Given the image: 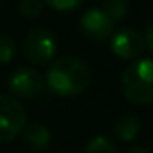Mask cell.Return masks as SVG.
Returning <instances> with one entry per match:
<instances>
[{"label": "cell", "mask_w": 153, "mask_h": 153, "mask_svg": "<svg viewBox=\"0 0 153 153\" xmlns=\"http://www.w3.org/2000/svg\"><path fill=\"white\" fill-rule=\"evenodd\" d=\"M126 153H150V152H148V150H144V148H141V146H134V148L126 150Z\"/></svg>", "instance_id": "2e32d148"}, {"label": "cell", "mask_w": 153, "mask_h": 153, "mask_svg": "<svg viewBox=\"0 0 153 153\" xmlns=\"http://www.w3.org/2000/svg\"><path fill=\"white\" fill-rule=\"evenodd\" d=\"M16 41L11 36H0V62H11L16 55Z\"/></svg>", "instance_id": "4fadbf2b"}, {"label": "cell", "mask_w": 153, "mask_h": 153, "mask_svg": "<svg viewBox=\"0 0 153 153\" xmlns=\"http://www.w3.org/2000/svg\"><path fill=\"white\" fill-rule=\"evenodd\" d=\"M152 4H153V0H152Z\"/></svg>", "instance_id": "e0dca14e"}, {"label": "cell", "mask_w": 153, "mask_h": 153, "mask_svg": "<svg viewBox=\"0 0 153 153\" xmlns=\"http://www.w3.org/2000/svg\"><path fill=\"white\" fill-rule=\"evenodd\" d=\"M43 76L32 68H18L9 76V91L16 98L30 100L43 91Z\"/></svg>", "instance_id": "52a82bcc"}, {"label": "cell", "mask_w": 153, "mask_h": 153, "mask_svg": "<svg viewBox=\"0 0 153 153\" xmlns=\"http://www.w3.org/2000/svg\"><path fill=\"white\" fill-rule=\"evenodd\" d=\"M48 87L64 98H73L82 94L91 84V70L89 66L73 55H62L55 59L46 71Z\"/></svg>", "instance_id": "6da1fadb"}, {"label": "cell", "mask_w": 153, "mask_h": 153, "mask_svg": "<svg viewBox=\"0 0 153 153\" xmlns=\"http://www.w3.org/2000/svg\"><path fill=\"white\" fill-rule=\"evenodd\" d=\"M80 30L91 41H105L114 30V22L102 7H93L80 16Z\"/></svg>", "instance_id": "8992f818"}, {"label": "cell", "mask_w": 153, "mask_h": 153, "mask_svg": "<svg viewBox=\"0 0 153 153\" xmlns=\"http://www.w3.org/2000/svg\"><path fill=\"white\" fill-rule=\"evenodd\" d=\"M144 48V36L132 27L119 29L111 41V50L119 59H139Z\"/></svg>", "instance_id": "5b68a950"}, {"label": "cell", "mask_w": 153, "mask_h": 153, "mask_svg": "<svg viewBox=\"0 0 153 153\" xmlns=\"http://www.w3.org/2000/svg\"><path fill=\"white\" fill-rule=\"evenodd\" d=\"M23 55L34 66H45L57 55V39L48 29L34 27L23 39Z\"/></svg>", "instance_id": "3957f363"}, {"label": "cell", "mask_w": 153, "mask_h": 153, "mask_svg": "<svg viewBox=\"0 0 153 153\" xmlns=\"http://www.w3.org/2000/svg\"><path fill=\"white\" fill-rule=\"evenodd\" d=\"M22 139L25 143V146L32 152H43L48 148L50 141H52V134L48 130V126H45L43 123H25L23 130H22Z\"/></svg>", "instance_id": "ba28073f"}, {"label": "cell", "mask_w": 153, "mask_h": 153, "mask_svg": "<svg viewBox=\"0 0 153 153\" xmlns=\"http://www.w3.org/2000/svg\"><path fill=\"white\" fill-rule=\"evenodd\" d=\"M43 9H45V2H43V0H22V2L18 4L20 14H22L23 18H27V20L38 18L39 14L43 13Z\"/></svg>", "instance_id": "7c38bea8"}, {"label": "cell", "mask_w": 153, "mask_h": 153, "mask_svg": "<svg viewBox=\"0 0 153 153\" xmlns=\"http://www.w3.org/2000/svg\"><path fill=\"white\" fill-rule=\"evenodd\" d=\"M103 13L112 20H123L130 9V0H103Z\"/></svg>", "instance_id": "30bf717a"}, {"label": "cell", "mask_w": 153, "mask_h": 153, "mask_svg": "<svg viewBox=\"0 0 153 153\" xmlns=\"http://www.w3.org/2000/svg\"><path fill=\"white\" fill-rule=\"evenodd\" d=\"M121 93L130 103H153V59H134L121 76Z\"/></svg>", "instance_id": "7a4b0ae2"}, {"label": "cell", "mask_w": 153, "mask_h": 153, "mask_svg": "<svg viewBox=\"0 0 153 153\" xmlns=\"http://www.w3.org/2000/svg\"><path fill=\"white\" fill-rule=\"evenodd\" d=\"M84 153H117V148H116V144L109 139V137H105V135H96V137H93V139L87 143Z\"/></svg>", "instance_id": "8fae6325"}, {"label": "cell", "mask_w": 153, "mask_h": 153, "mask_svg": "<svg viewBox=\"0 0 153 153\" xmlns=\"http://www.w3.org/2000/svg\"><path fill=\"white\" fill-rule=\"evenodd\" d=\"M43 2L45 5H48L57 13H71L84 4V0H43Z\"/></svg>", "instance_id": "5bb4252c"}, {"label": "cell", "mask_w": 153, "mask_h": 153, "mask_svg": "<svg viewBox=\"0 0 153 153\" xmlns=\"http://www.w3.org/2000/svg\"><path fill=\"white\" fill-rule=\"evenodd\" d=\"M144 45L148 46V50L153 53V23L148 27V30H146V34H144Z\"/></svg>", "instance_id": "9a60e30c"}, {"label": "cell", "mask_w": 153, "mask_h": 153, "mask_svg": "<svg viewBox=\"0 0 153 153\" xmlns=\"http://www.w3.org/2000/svg\"><path fill=\"white\" fill-rule=\"evenodd\" d=\"M27 123L25 107L18 98L0 94V144L16 139Z\"/></svg>", "instance_id": "277c9868"}, {"label": "cell", "mask_w": 153, "mask_h": 153, "mask_svg": "<svg viewBox=\"0 0 153 153\" xmlns=\"http://www.w3.org/2000/svg\"><path fill=\"white\" fill-rule=\"evenodd\" d=\"M141 119L134 114H126L117 117L114 123V135L123 141V143H130L134 139H137V135L141 134Z\"/></svg>", "instance_id": "9c48e42d"}]
</instances>
